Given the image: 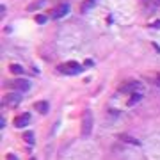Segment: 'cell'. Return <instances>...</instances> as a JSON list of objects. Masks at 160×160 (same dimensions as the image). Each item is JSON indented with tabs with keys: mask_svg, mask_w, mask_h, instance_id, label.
Here are the masks:
<instances>
[{
	"mask_svg": "<svg viewBox=\"0 0 160 160\" xmlns=\"http://www.w3.org/2000/svg\"><path fill=\"white\" fill-rule=\"evenodd\" d=\"M46 20H48V18H46L45 14H38V16H36V21H38V23H46Z\"/></svg>",
	"mask_w": 160,
	"mask_h": 160,
	"instance_id": "5bb4252c",
	"label": "cell"
},
{
	"mask_svg": "<svg viewBox=\"0 0 160 160\" xmlns=\"http://www.w3.org/2000/svg\"><path fill=\"white\" fill-rule=\"evenodd\" d=\"M153 27H155V29H160V21H155V23H153Z\"/></svg>",
	"mask_w": 160,
	"mask_h": 160,
	"instance_id": "e0dca14e",
	"label": "cell"
},
{
	"mask_svg": "<svg viewBox=\"0 0 160 160\" xmlns=\"http://www.w3.org/2000/svg\"><path fill=\"white\" fill-rule=\"evenodd\" d=\"M4 126H5V119H4V116H2V118H0V128H4Z\"/></svg>",
	"mask_w": 160,
	"mask_h": 160,
	"instance_id": "9a60e30c",
	"label": "cell"
},
{
	"mask_svg": "<svg viewBox=\"0 0 160 160\" xmlns=\"http://www.w3.org/2000/svg\"><path fill=\"white\" fill-rule=\"evenodd\" d=\"M20 101H21L20 91H18V93H9V94L5 96V103H7V105H13V107H14V105H18Z\"/></svg>",
	"mask_w": 160,
	"mask_h": 160,
	"instance_id": "8992f818",
	"label": "cell"
},
{
	"mask_svg": "<svg viewBox=\"0 0 160 160\" xmlns=\"http://www.w3.org/2000/svg\"><path fill=\"white\" fill-rule=\"evenodd\" d=\"M140 100H142V93L140 91H135V93H132V98L128 100V105H135Z\"/></svg>",
	"mask_w": 160,
	"mask_h": 160,
	"instance_id": "30bf717a",
	"label": "cell"
},
{
	"mask_svg": "<svg viewBox=\"0 0 160 160\" xmlns=\"http://www.w3.org/2000/svg\"><path fill=\"white\" fill-rule=\"evenodd\" d=\"M23 140H25L27 144H34V134H32V132H25V134H23Z\"/></svg>",
	"mask_w": 160,
	"mask_h": 160,
	"instance_id": "8fae6325",
	"label": "cell"
},
{
	"mask_svg": "<svg viewBox=\"0 0 160 160\" xmlns=\"http://www.w3.org/2000/svg\"><path fill=\"white\" fill-rule=\"evenodd\" d=\"M96 2H98V0H85V2L80 5V11H82V13H87L89 9H93V7H94V4H96Z\"/></svg>",
	"mask_w": 160,
	"mask_h": 160,
	"instance_id": "9c48e42d",
	"label": "cell"
},
{
	"mask_svg": "<svg viewBox=\"0 0 160 160\" xmlns=\"http://www.w3.org/2000/svg\"><path fill=\"white\" fill-rule=\"evenodd\" d=\"M91 132H93V112H91V110H84L80 134H82V137H89Z\"/></svg>",
	"mask_w": 160,
	"mask_h": 160,
	"instance_id": "6da1fadb",
	"label": "cell"
},
{
	"mask_svg": "<svg viewBox=\"0 0 160 160\" xmlns=\"http://www.w3.org/2000/svg\"><path fill=\"white\" fill-rule=\"evenodd\" d=\"M158 87H160V77H158Z\"/></svg>",
	"mask_w": 160,
	"mask_h": 160,
	"instance_id": "ac0fdd59",
	"label": "cell"
},
{
	"mask_svg": "<svg viewBox=\"0 0 160 160\" xmlns=\"http://www.w3.org/2000/svg\"><path fill=\"white\" fill-rule=\"evenodd\" d=\"M11 71H13L14 75H21V73H23V68H21L20 64H11Z\"/></svg>",
	"mask_w": 160,
	"mask_h": 160,
	"instance_id": "4fadbf2b",
	"label": "cell"
},
{
	"mask_svg": "<svg viewBox=\"0 0 160 160\" xmlns=\"http://www.w3.org/2000/svg\"><path fill=\"white\" fill-rule=\"evenodd\" d=\"M34 110H38L39 114H46L48 112V103L46 101H36L34 103Z\"/></svg>",
	"mask_w": 160,
	"mask_h": 160,
	"instance_id": "52a82bcc",
	"label": "cell"
},
{
	"mask_svg": "<svg viewBox=\"0 0 160 160\" xmlns=\"http://www.w3.org/2000/svg\"><path fill=\"white\" fill-rule=\"evenodd\" d=\"M43 4H45V0H38V2H34V4H30V5L27 7V11H36V9H38V7H41Z\"/></svg>",
	"mask_w": 160,
	"mask_h": 160,
	"instance_id": "7c38bea8",
	"label": "cell"
},
{
	"mask_svg": "<svg viewBox=\"0 0 160 160\" xmlns=\"http://www.w3.org/2000/svg\"><path fill=\"white\" fill-rule=\"evenodd\" d=\"M59 71L62 75H78L84 71V68L80 66L78 62H75V60H71V62H64V64H60L59 66Z\"/></svg>",
	"mask_w": 160,
	"mask_h": 160,
	"instance_id": "7a4b0ae2",
	"label": "cell"
},
{
	"mask_svg": "<svg viewBox=\"0 0 160 160\" xmlns=\"http://www.w3.org/2000/svg\"><path fill=\"white\" fill-rule=\"evenodd\" d=\"M7 160H18V158H16V157H14L13 153H9V155H7Z\"/></svg>",
	"mask_w": 160,
	"mask_h": 160,
	"instance_id": "2e32d148",
	"label": "cell"
},
{
	"mask_svg": "<svg viewBox=\"0 0 160 160\" xmlns=\"http://www.w3.org/2000/svg\"><path fill=\"white\" fill-rule=\"evenodd\" d=\"M68 13H69V4H66V2H64V4H60L59 7H57V9L54 11V14H52V18H55V20H59V18H62V16H66Z\"/></svg>",
	"mask_w": 160,
	"mask_h": 160,
	"instance_id": "5b68a950",
	"label": "cell"
},
{
	"mask_svg": "<svg viewBox=\"0 0 160 160\" xmlns=\"http://www.w3.org/2000/svg\"><path fill=\"white\" fill-rule=\"evenodd\" d=\"M27 125H30V114H29V112L16 116V119H14V126H16V128H25Z\"/></svg>",
	"mask_w": 160,
	"mask_h": 160,
	"instance_id": "277c9868",
	"label": "cell"
},
{
	"mask_svg": "<svg viewBox=\"0 0 160 160\" xmlns=\"http://www.w3.org/2000/svg\"><path fill=\"white\" fill-rule=\"evenodd\" d=\"M7 85L13 87V89H16V91H20V93H25V91L30 89V82H27V80H23V78L13 80V82H9Z\"/></svg>",
	"mask_w": 160,
	"mask_h": 160,
	"instance_id": "3957f363",
	"label": "cell"
},
{
	"mask_svg": "<svg viewBox=\"0 0 160 160\" xmlns=\"http://www.w3.org/2000/svg\"><path fill=\"white\" fill-rule=\"evenodd\" d=\"M140 87H142V85H140L139 82H130V84L123 85V87H121V91H132V93H135V91H139Z\"/></svg>",
	"mask_w": 160,
	"mask_h": 160,
	"instance_id": "ba28073f",
	"label": "cell"
}]
</instances>
